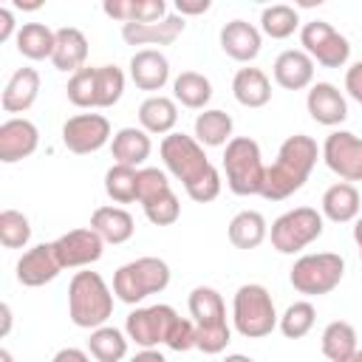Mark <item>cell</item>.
Listing matches in <instances>:
<instances>
[{"label": "cell", "instance_id": "c3c4849f", "mask_svg": "<svg viewBox=\"0 0 362 362\" xmlns=\"http://www.w3.org/2000/svg\"><path fill=\"white\" fill-rule=\"evenodd\" d=\"M51 362H90V356L82 348H62V351L54 354Z\"/></svg>", "mask_w": 362, "mask_h": 362}, {"label": "cell", "instance_id": "603a6c76", "mask_svg": "<svg viewBox=\"0 0 362 362\" xmlns=\"http://www.w3.org/2000/svg\"><path fill=\"white\" fill-rule=\"evenodd\" d=\"M90 229L105 243H124V240L133 238L136 223H133V215L122 206H99L90 215Z\"/></svg>", "mask_w": 362, "mask_h": 362}, {"label": "cell", "instance_id": "f907efd6", "mask_svg": "<svg viewBox=\"0 0 362 362\" xmlns=\"http://www.w3.org/2000/svg\"><path fill=\"white\" fill-rule=\"evenodd\" d=\"M130 362H167V359H164V354H158L156 348H144V351H139Z\"/></svg>", "mask_w": 362, "mask_h": 362}, {"label": "cell", "instance_id": "ffe728a7", "mask_svg": "<svg viewBox=\"0 0 362 362\" xmlns=\"http://www.w3.org/2000/svg\"><path fill=\"white\" fill-rule=\"evenodd\" d=\"M221 48L238 62H252L260 54V31L246 20H232L221 28Z\"/></svg>", "mask_w": 362, "mask_h": 362}, {"label": "cell", "instance_id": "6f0895ef", "mask_svg": "<svg viewBox=\"0 0 362 362\" xmlns=\"http://www.w3.org/2000/svg\"><path fill=\"white\" fill-rule=\"evenodd\" d=\"M345 362H362V351H356V354H351Z\"/></svg>", "mask_w": 362, "mask_h": 362}, {"label": "cell", "instance_id": "7a4b0ae2", "mask_svg": "<svg viewBox=\"0 0 362 362\" xmlns=\"http://www.w3.org/2000/svg\"><path fill=\"white\" fill-rule=\"evenodd\" d=\"M113 314V294L99 272H76L68 286V317L79 328H102Z\"/></svg>", "mask_w": 362, "mask_h": 362}, {"label": "cell", "instance_id": "44dd1931", "mask_svg": "<svg viewBox=\"0 0 362 362\" xmlns=\"http://www.w3.org/2000/svg\"><path fill=\"white\" fill-rule=\"evenodd\" d=\"M37 93H40V74L34 68H17L3 88L0 107L6 113H23L37 102Z\"/></svg>", "mask_w": 362, "mask_h": 362}, {"label": "cell", "instance_id": "b9f144b4", "mask_svg": "<svg viewBox=\"0 0 362 362\" xmlns=\"http://www.w3.org/2000/svg\"><path fill=\"white\" fill-rule=\"evenodd\" d=\"M144 215H147V221L156 223V226H173V223L178 221V215H181V204H178L175 192H167V195H161V198L144 204Z\"/></svg>", "mask_w": 362, "mask_h": 362}, {"label": "cell", "instance_id": "9c48e42d", "mask_svg": "<svg viewBox=\"0 0 362 362\" xmlns=\"http://www.w3.org/2000/svg\"><path fill=\"white\" fill-rule=\"evenodd\" d=\"M300 42L303 51L317 59L322 68H342L351 57V45L348 40L325 20H311L300 28Z\"/></svg>", "mask_w": 362, "mask_h": 362}, {"label": "cell", "instance_id": "d4e9b609", "mask_svg": "<svg viewBox=\"0 0 362 362\" xmlns=\"http://www.w3.org/2000/svg\"><path fill=\"white\" fill-rule=\"evenodd\" d=\"M189 314H192L195 328H223L226 325L223 297L209 286H198L189 291Z\"/></svg>", "mask_w": 362, "mask_h": 362}, {"label": "cell", "instance_id": "277c9868", "mask_svg": "<svg viewBox=\"0 0 362 362\" xmlns=\"http://www.w3.org/2000/svg\"><path fill=\"white\" fill-rule=\"evenodd\" d=\"M223 170L226 184L235 195H260L266 181V164L260 147L249 136H238L223 150Z\"/></svg>", "mask_w": 362, "mask_h": 362}, {"label": "cell", "instance_id": "60d3db41", "mask_svg": "<svg viewBox=\"0 0 362 362\" xmlns=\"http://www.w3.org/2000/svg\"><path fill=\"white\" fill-rule=\"evenodd\" d=\"M167 192H173V187H170L167 175L158 167H141L139 170V204L141 206L156 201V198H161V195H167Z\"/></svg>", "mask_w": 362, "mask_h": 362}, {"label": "cell", "instance_id": "f35d334b", "mask_svg": "<svg viewBox=\"0 0 362 362\" xmlns=\"http://www.w3.org/2000/svg\"><path fill=\"white\" fill-rule=\"evenodd\" d=\"M31 238V223L23 212L17 209H3L0 212V243L6 249H23Z\"/></svg>", "mask_w": 362, "mask_h": 362}, {"label": "cell", "instance_id": "3957f363", "mask_svg": "<svg viewBox=\"0 0 362 362\" xmlns=\"http://www.w3.org/2000/svg\"><path fill=\"white\" fill-rule=\"evenodd\" d=\"M232 320H235L238 334L246 339L269 337L280 322V317L274 311V300L266 291V286H260V283H246L235 291Z\"/></svg>", "mask_w": 362, "mask_h": 362}, {"label": "cell", "instance_id": "db71d44e", "mask_svg": "<svg viewBox=\"0 0 362 362\" xmlns=\"http://www.w3.org/2000/svg\"><path fill=\"white\" fill-rule=\"evenodd\" d=\"M223 362H255L252 356H246V354H232V356H226Z\"/></svg>", "mask_w": 362, "mask_h": 362}, {"label": "cell", "instance_id": "f6af8a7d", "mask_svg": "<svg viewBox=\"0 0 362 362\" xmlns=\"http://www.w3.org/2000/svg\"><path fill=\"white\" fill-rule=\"evenodd\" d=\"M167 17L164 0H136L133 23H161Z\"/></svg>", "mask_w": 362, "mask_h": 362}, {"label": "cell", "instance_id": "1f68e13d", "mask_svg": "<svg viewBox=\"0 0 362 362\" xmlns=\"http://www.w3.org/2000/svg\"><path fill=\"white\" fill-rule=\"evenodd\" d=\"M356 328L345 320H334L322 331V354L331 362H345L351 354H356Z\"/></svg>", "mask_w": 362, "mask_h": 362}, {"label": "cell", "instance_id": "83f0119b", "mask_svg": "<svg viewBox=\"0 0 362 362\" xmlns=\"http://www.w3.org/2000/svg\"><path fill=\"white\" fill-rule=\"evenodd\" d=\"M139 122H141V130H147V133H158V136L167 133L170 136V130L178 122V107L170 96L153 93L139 105Z\"/></svg>", "mask_w": 362, "mask_h": 362}, {"label": "cell", "instance_id": "7c38bea8", "mask_svg": "<svg viewBox=\"0 0 362 362\" xmlns=\"http://www.w3.org/2000/svg\"><path fill=\"white\" fill-rule=\"evenodd\" d=\"M110 139V122L102 113H79L62 124V141L71 153L85 156L105 147Z\"/></svg>", "mask_w": 362, "mask_h": 362}, {"label": "cell", "instance_id": "681fc988", "mask_svg": "<svg viewBox=\"0 0 362 362\" xmlns=\"http://www.w3.org/2000/svg\"><path fill=\"white\" fill-rule=\"evenodd\" d=\"M14 34V14L8 8H0V42H6Z\"/></svg>", "mask_w": 362, "mask_h": 362}, {"label": "cell", "instance_id": "484cf974", "mask_svg": "<svg viewBox=\"0 0 362 362\" xmlns=\"http://www.w3.org/2000/svg\"><path fill=\"white\" fill-rule=\"evenodd\" d=\"M153 144H150V136L147 130L141 127H122L113 141H110V153L116 158V164H124V167H139L147 161Z\"/></svg>", "mask_w": 362, "mask_h": 362}, {"label": "cell", "instance_id": "ac0fdd59", "mask_svg": "<svg viewBox=\"0 0 362 362\" xmlns=\"http://www.w3.org/2000/svg\"><path fill=\"white\" fill-rule=\"evenodd\" d=\"M274 82L286 90H303L314 82V59L303 48H288L274 59Z\"/></svg>", "mask_w": 362, "mask_h": 362}, {"label": "cell", "instance_id": "f5cc1de1", "mask_svg": "<svg viewBox=\"0 0 362 362\" xmlns=\"http://www.w3.org/2000/svg\"><path fill=\"white\" fill-rule=\"evenodd\" d=\"M354 240H356V246L362 252V218H356V223H354Z\"/></svg>", "mask_w": 362, "mask_h": 362}, {"label": "cell", "instance_id": "5bb4252c", "mask_svg": "<svg viewBox=\"0 0 362 362\" xmlns=\"http://www.w3.org/2000/svg\"><path fill=\"white\" fill-rule=\"evenodd\" d=\"M40 144V130L28 119H6L0 124V161L14 164L28 158Z\"/></svg>", "mask_w": 362, "mask_h": 362}, {"label": "cell", "instance_id": "ba28073f", "mask_svg": "<svg viewBox=\"0 0 362 362\" xmlns=\"http://www.w3.org/2000/svg\"><path fill=\"white\" fill-rule=\"evenodd\" d=\"M161 158L167 164V170L184 184L189 187L192 181H198L212 164L204 153V144H198V139L184 136V133H170L161 141Z\"/></svg>", "mask_w": 362, "mask_h": 362}, {"label": "cell", "instance_id": "d6986e66", "mask_svg": "<svg viewBox=\"0 0 362 362\" xmlns=\"http://www.w3.org/2000/svg\"><path fill=\"white\" fill-rule=\"evenodd\" d=\"M130 79L141 90H161L170 79V62L156 48H141L130 59Z\"/></svg>", "mask_w": 362, "mask_h": 362}, {"label": "cell", "instance_id": "f546056e", "mask_svg": "<svg viewBox=\"0 0 362 362\" xmlns=\"http://www.w3.org/2000/svg\"><path fill=\"white\" fill-rule=\"evenodd\" d=\"M269 235L266 218L255 209H243L229 221V240L238 249H257Z\"/></svg>", "mask_w": 362, "mask_h": 362}, {"label": "cell", "instance_id": "ab89813d", "mask_svg": "<svg viewBox=\"0 0 362 362\" xmlns=\"http://www.w3.org/2000/svg\"><path fill=\"white\" fill-rule=\"evenodd\" d=\"M65 90L76 107H96V68H82L71 74Z\"/></svg>", "mask_w": 362, "mask_h": 362}, {"label": "cell", "instance_id": "5b68a950", "mask_svg": "<svg viewBox=\"0 0 362 362\" xmlns=\"http://www.w3.org/2000/svg\"><path fill=\"white\" fill-rule=\"evenodd\" d=\"M167 283H170V266L161 257H136L113 274V294L122 303L136 305L144 297L164 291Z\"/></svg>", "mask_w": 362, "mask_h": 362}, {"label": "cell", "instance_id": "8d00e7d4", "mask_svg": "<svg viewBox=\"0 0 362 362\" xmlns=\"http://www.w3.org/2000/svg\"><path fill=\"white\" fill-rule=\"evenodd\" d=\"M314 320H317V308L308 303V300H297V303H291L286 311H283V317H280V331H283V337H288V339H300V337H305L311 328H314Z\"/></svg>", "mask_w": 362, "mask_h": 362}, {"label": "cell", "instance_id": "ee69618b", "mask_svg": "<svg viewBox=\"0 0 362 362\" xmlns=\"http://www.w3.org/2000/svg\"><path fill=\"white\" fill-rule=\"evenodd\" d=\"M195 339H198V331H195V322L192 320H184V317H178L175 320V325L170 328V334H167V348L170 351H178V354H184V351H189V348H195Z\"/></svg>", "mask_w": 362, "mask_h": 362}, {"label": "cell", "instance_id": "30bf717a", "mask_svg": "<svg viewBox=\"0 0 362 362\" xmlns=\"http://www.w3.org/2000/svg\"><path fill=\"white\" fill-rule=\"evenodd\" d=\"M178 314L173 305H147V308H136L127 314V322H124V331H127V339H133L136 345L141 348H156L161 342H167V334L170 328L175 325Z\"/></svg>", "mask_w": 362, "mask_h": 362}, {"label": "cell", "instance_id": "7402d4cb", "mask_svg": "<svg viewBox=\"0 0 362 362\" xmlns=\"http://www.w3.org/2000/svg\"><path fill=\"white\" fill-rule=\"evenodd\" d=\"M85 59H88V40H85V34H82L79 28H74V25L59 28V31H57L54 57H51L54 68H57V71H71V74H76V71L85 68Z\"/></svg>", "mask_w": 362, "mask_h": 362}, {"label": "cell", "instance_id": "e575fe53", "mask_svg": "<svg viewBox=\"0 0 362 362\" xmlns=\"http://www.w3.org/2000/svg\"><path fill=\"white\" fill-rule=\"evenodd\" d=\"M105 192L116 204L139 201V170L136 167H124V164H113L105 173Z\"/></svg>", "mask_w": 362, "mask_h": 362}, {"label": "cell", "instance_id": "816d5d0a", "mask_svg": "<svg viewBox=\"0 0 362 362\" xmlns=\"http://www.w3.org/2000/svg\"><path fill=\"white\" fill-rule=\"evenodd\" d=\"M0 314H3V328H0V337H6V334L11 331V308H8V303H3V305H0Z\"/></svg>", "mask_w": 362, "mask_h": 362}, {"label": "cell", "instance_id": "2e32d148", "mask_svg": "<svg viewBox=\"0 0 362 362\" xmlns=\"http://www.w3.org/2000/svg\"><path fill=\"white\" fill-rule=\"evenodd\" d=\"M305 107L311 113V119L317 124H325V127H334L339 122L348 119V105H345V96L339 93L337 85L331 82H317L311 85L308 96H305Z\"/></svg>", "mask_w": 362, "mask_h": 362}, {"label": "cell", "instance_id": "d6a6232c", "mask_svg": "<svg viewBox=\"0 0 362 362\" xmlns=\"http://www.w3.org/2000/svg\"><path fill=\"white\" fill-rule=\"evenodd\" d=\"M88 351H90V356L96 362H122L127 356V339H124V334L119 328L102 325V328L90 331Z\"/></svg>", "mask_w": 362, "mask_h": 362}, {"label": "cell", "instance_id": "bcb514c9", "mask_svg": "<svg viewBox=\"0 0 362 362\" xmlns=\"http://www.w3.org/2000/svg\"><path fill=\"white\" fill-rule=\"evenodd\" d=\"M345 90L351 99H356L362 105V59L354 62L348 71H345Z\"/></svg>", "mask_w": 362, "mask_h": 362}, {"label": "cell", "instance_id": "74e56055", "mask_svg": "<svg viewBox=\"0 0 362 362\" xmlns=\"http://www.w3.org/2000/svg\"><path fill=\"white\" fill-rule=\"evenodd\" d=\"M124 93V74L116 65L96 68V107H113Z\"/></svg>", "mask_w": 362, "mask_h": 362}, {"label": "cell", "instance_id": "8fae6325", "mask_svg": "<svg viewBox=\"0 0 362 362\" xmlns=\"http://www.w3.org/2000/svg\"><path fill=\"white\" fill-rule=\"evenodd\" d=\"M322 158L342 181H362V139L348 130H334L322 144Z\"/></svg>", "mask_w": 362, "mask_h": 362}, {"label": "cell", "instance_id": "836d02e7", "mask_svg": "<svg viewBox=\"0 0 362 362\" xmlns=\"http://www.w3.org/2000/svg\"><path fill=\"white\" fill-rule=\"evenodd\" d=\"M173 93L175 99L184 105V107H192V110H201L209 99H212V85L204 74L198 71H184L175 76L173 82Z\"/></svg>", "mask_w": 362, "mask_h": 362}, {"label": "cell", "instance_id": "8992f818", "mask_svg": "<svg viewBox=\"0 0 362 362\" xmlns=\"http://www.w3.org/2000/svg\"><path fill=\"white\" fill-rule=\"evenodd\" d=\"M345 274V260L334 252H317V255H303L300 260H294L291 266V286L300 291V294H328L339 286Z\"/></svg>", "mask_w": 362, "mask_h": 362}, {"label": "cell", "instance_id": "7dc6e473", "mask_svg": "<svg viewBox=\"0 0 362 362\" xmlns=\"http://www.w3.org/2000/svg\"><path fill=\"white\" fill-rule=\"evenodd\" d=\"M175 8L181 17L184 14H204V11H209V0H175Z\"/></svg>", "mask_w": 362, "mask_h": 362}, {"label": "cell", "instance_id": "9a60e30c", "mask_svg": "<svg viewBox=\"0 0 362 362\" xmlns=\"http://www.w3.org/2000/svg\"><path fill=\"white\" fill-rule=\"evenodd\" d=\"M59 272H62V266L54 252V243H37L34 249L23 252V257L17 260V280L28 288L51 283Z\"/></svg>", "mask_w": 362, "mask_h": 362}, {"label": "cell", "instance_id": "52a82bcc", "mask_svg": "<svg viewBox=\"0 0 362 362\" xmlns=\"http://www.w3.org/2000/svg\"><path fill=\"white\" fill-rule=\"evenodd\" d=\"M320 235H322V215L311 206L288 209L272 223V246L280 255H294L308 243H314Z\"/></svg>", "mask_w": 362, "mask_h": 362}, {"label": "cell", "instance_id": "cb8c5ba5", "mask_svg": "<svg viewBox=\"0 0 362 362\" xmlns=\"http://www.w3.org/2000/svg\"><path fill=\"white\" fill-rule=\"evenodd\" d=\"M362 209V198L356 192L354 184L348 181H339V184H331L325 192H322V215L334 223H348L359 215Z\"/></svg>", "mask_w": 362, "mask_h": 362}, {"label": "cell", "instance_id": "7bdbcfd3", "mask_svg": "<svg viewBox=\"0 0 362 362\" xmlns=\"http://www.w3.org/2000/svg\"><path fill=\"white\" fill-rule=\"evenodd\" d=\"M184 189H187V195H189L192 201H198V204L215 201V198L221 195V173H218L215 167H209L198 181H192V184L184 187Z\"/></svg>", "mask_w": 362, "mask_h": 362}, {"label": "cell", "instance_id": "4316f807", "mask_svg": "<svg viewBox=\"0 0 362 362\" xmlns=\"http://www.w3.org/2000/svg\"><path fill=\"white\" fill-rule=\"evenodd\" d=\"M232 93L243 107H263L272 99V82L260 68H240L232 79Z\"/></svg>", "mask_w": 362, "mask_h": 362}, {"label": "cell", "instance_id": "d590c367", "mask_svg": "<svg viewBox=\"0 0 362 362\" xmlns=\"http://www.w3.org/2000/svg\"><path fill=\"white\" fill-rule=\"evenodd\" d=\"M297 25H300L297 8L286 6V3L266 6L263 14H260V28H263V34H269L272 40H286V37H291Z\"/></svg>", "mask_w": 362, "mask_h": 362}, {"label": "cell", "instance_id": "e0dca14e", "mask_svg": "<svg viewBox=\"0 0 362 362\" xmlns=\"http://www.w3.org/2000/svg\"><path fill=\"white\" fill-rule=\"evenodd\" d=\"M181 14H167L161 23H127L122 25V37L127 45H170L184 31Z\"/></svg>", "mask_w": 362, "mask_h": 362}, {"label": "cell", "instance_id": "4dcf8cb0", "mask_svg": "<svg viewBox=\"0 0 362 362\" xmlns=\"http://www.w3.org/2000/svg\"><path fill=\"white\" fill-rule=\"evenodd\" d=\"M195 139L206 147H221L232 141V116L212 107L195 116Z\"/></svg>", "mask_w": 362, "mask_h": 362}, {"label": "cell", "instance_id": "f1b7e54d", "mask_svg": "<svg viewBox=\"0 0 362 362\" xmlns=\"http://www.w3.org/2000/svg\"><path fill=\"white\" fill-rule=\"evenodd\" d=\"M14 40H17V51L25 59H45V57L51 59L57 45V31H51L45 23H23Z\"/></svg>", "mask_w": 362, "mask_h": 362}, {"label": "cell", "instance_id": "9f6ffc18", "mask_svg": "<svg viewBox=\"0 0 362 362\" xmlns=\"http://www.w3.org/2000/svg\"><path fill=\"white\" fill-rule=\"evenodd\" d=\"M0 362H14V356H11L8 348H0Z\"/></svg>", "mask_w": 362, "mask_h": 362}, {"label": "cell", "instance_id": "6da1fadb", "mask_svg": "<svg viewBox=\"0 0 362 362\" xmlns=\"http://www.w3.org/2000/svg\"><path fill=\"white\" fill-rule=\"evenodd\" d=\"M320 156H322V150L317 147V141L311 136H305V133L288 136L277 150V161L272 167H266V181H263L260 195L266 201H283V198L294 195L308 181Z\"/></svg>", "mask_w": 362, "mask_h": 362}, {"label": "cell", "instance_id": "11a10c76", "mask_svg": "<svg viewBox=\"0 0 362 362\" xmlns=\"http://www.w3.org/2000/svg\"><path fill=\"white\" fill-rule=\"evenodd\" d=\"M14 6H17V8H28V11H34V8H40L42 3H23V0H17Z\"/></svg>", "mask_w": 362, "mask_h": 362}, {"label": "cell", "instance_id": "4fadbf2b", "mask_svg": "<svg viewBox=\"0 0 362 362\" xmlns=\"http://www.w3.org/2000/svg\"><path fill=\"white\" fill-rule=\"evenodd\" d=\"M102 249H105V240L90 226L88 229H71L54 240V252H57L62 269L90 266L102 257Z\"/></svg>", "mask_w": 362, "mask_h": 362}]
</instances>
